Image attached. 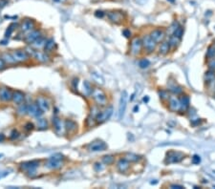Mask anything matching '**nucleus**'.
<instances>
[{
    "label": "nucleus",
    "mask_w": 215,
    "mask_h": 189,
    "mask_svg": "<svg viewBox=\"0 0 215 189\" xmlns=\"http://www.w3.org/2000/svg\"><path fill=\"white\" fill-rule=\"evenodd\" d=\"M64 162V157L61 154H55L50 157L45 162V167L49 170H58L62 167Z\"/></svg>",
    "instance_id": "nucleus-1"
},
{
    "label": "nucleus",
    "mask_w": 215,
    "mask_h": 189,
    "mask_svg": "<svg viewBox=\"0 0 215 189\" xmlns=\"http://www.w3.org/2000/svg\"><path fill=\"white\" fill-rule=\"evenodd\" d=\"M91 96L98 106H105L107 104V97L101 89L94 88Z\"/></svg>",
    "instance_id": "nucleus-2"
},
{
    "label": "nucleus",
    "mask_w": 215,
    "mask_h": 189,
    "mask_svg": "<svg viewBox=\"0 0 215 189\" xmlns=\"http://www.w3.org/2000/svg\"><path fill=\"white\" fill-rule=\"evenodd\" d=\"M13 58L17 61V63H25L30 60V56L29 54L26 52L25 49H17L11 51Z\"/></svg>",
    "instance_id": "nucleus-3"
},
{
    "label": "nucleus",
    "mask_w": 215,
    "mask_h": 189,
    "mask_svg": "<svg viewBox=\"0 0 215 189\" xmlns=\"http://www.w3.org/2000/svg\"><path fill=\"white\" fill-rule=\"evenodd\" d=\"M112 114H113V107L112 106L106 107L104 110L99 112V114L96 117V122L98 124H101L103 122L107 121L111 117V116H112Z\"/></svg>",
    "instance_id": "nucleus-4"
},
{
    "label": "nucleus",
    "mask_w": 215,
    "mask_h": 189,
    "mask_svg": "<svg viewBox=\"0 0 215 189\" xmlns=\"http://www.w3.org/2000/svg\"><path fill=\"white\" fill-rule=\"evenodd\" d=\"M106 14L109 21L114 23V24H119L125 19V13L122 11H110Z\"/></svg>",
    "instance_id": "nucleus-5"
},
{
    "label": "nucleus",
    "mask_w": 215,
    "mask_h": 189,
    "mask_svg": "<svg viewBox=\"0 0 215 189\" xmlns=\"http://www.w3.org/2000/svg\"><path fill=\"white\" fill-rule=\"evenodd\" d=\"M36 26V23L34 19L26 17L22 20L21 24L19 25V29L23 34H28L31 31L35 30Z\"/></svg>",
    "instance_id": "nucleus-6"
},
{
    "label": "nucleus",
    "mask_w": 215,
    "mask_h": 189,
    "mask_svg": "<svg viewBox=\"0 0 215 189\" xmlns=\"http://www.w3.org/2000/svg\"><path fill=\"white\" fill-rule=\"evenodd\" d=\"M141 41H142V48L145 49L148 54L155 51L156 47H157V43L153 40L152 37H151L149 35H145V36H143Z\"/></svg>",
    "instance_id": "nucleus-7"
},
{
    "label": "nucleus",
    "mask_w": 215,
    "mask_h": 189,
    "mask_svg": "<svg viewBox=\"0 0 215 189\" xmlns=\"http://www.w3.org/2000/svg\"><path fill=\"white\" fill-rule=\"evenodd\" d=\"M52 123H53V128L55 132L57 133L58 136H61L64 134V131H65L64 121H63L60 117H58V116H54L52 120Z\"/></svg>",
    "instance_id": "nucleus-8"
},
{
    "label": "nucleus",
    "mask_w": 215,
    "mask_h": 189,
    "mask_svg": "<svg viewBox=\"0 0 215 189\" xmlns=\"http://www.w3.org/2000/svg\"><path fill=\"white\" fill-rule=\"evenodd\" d=\"M31 57H33L35 60H36L39 63H48L51 61V58L49 57V54L46 52H41L39 50H34L32 54L30 56Z\"/></svg>",
    "instance_id": "nucleus-9"
},
{
    "label": "nucleus",
    "mask_w": 215,
    "mask_h": 189,
    "mask_svg": "<svg viewBox=\"0 0 215 189\" xmlns=\"http://www.w3.org/2000/svg\"><path fill=\"white\" fill-rule=\"evenodd\" d=\"M142 49V41L139 37H134L130 43V54L132 56H138Z\"/></svg>",
    "instance_id": "nucleus-10"
},
{
    "label": "nucleus",
    "mask_w": 215,
    "mask_h": 189,
    "mask_svg": "<svg viewBox=\"0 0 215 189\" xmlns=\"http://www.w3.org/2000/svg\"><path fill=\"white\" fill-rule=\"evenodd\" d=\"M40 165V161H37V160H34V161H24L21 162L19 165V168L21 171L23 172H28L31 170H36L39 167Z\"/></svg>",
    "instance_id": "nucleus-11"
},
{
    "label": "nucleus",
    "mask_w": 215,
    "mask_h": 189,
    "mask_svg": "<svg viewBox=\"0 0 215 189\" xmlns=\"http://www.w3.org/2000/svg\"><path fill=\"white\" fill-rule=\"evenodd\" d=\"M41 35H42L41 30L35 29V30H33V31H31L30 33H28L25 36H24L23 40H24V42H25L26 44L31 45L32 43H34V42L36 40V39H37L38 37H40Z\"/></svg>",
    "instance_id": "nucleus-12"
},
{
    "label": "nucleus",
    "mask_w": 215,
    "mask_h": 189,
    "mask_svg": "<svg viewBox=\"0 0 215 189\" xmlns=\"http://www.w3.org/2000/svg\"><path fill=\"white\" fill-rule=\"evenodd\" d=\"M43 111L37 106V104L36 102H32V103L28 104V112L27 115L30 116L31 117H35V119H37V117H40L43 115Z\"/></svg>",
    "instance_id": "nucleus-13"
},
{
    "label": "nucleus",
    "mask_w": 215,
    "mask_h": 189,
    "mask_svg": "<svg viewBox=\"0 0 215 189\" xmlns=\"http://www.w3.org/2000/svg\"><path fill=\"white\" fill-rule=\"evenodd\" d=\"M107 149V144L104 141L97 139L94 140L93 143H91L88 145V150L90 152H100V151H104Z\"/></svg>",
    "instance_id": "nucleus-14"
},
{
    "label": "nucleus",
    "mask_w": 215,
    "mask_h": 189,
    "mask_svg": "<svg viewBox=\"0 0 215 189\" xmlns=\"http://www.w3.org/2000/svg\"><path fill=\"white\" fill-rule=\"evenodd\" d=\"M36 103L37 104V106L40 108L43 112H48L51 108V102L48 99V98H46L45 96H37L36 99Z\"/></svg>",
    "instance_id": "nucleus-15"
},
{
    "label": "nucleus",
    "mask_w": 215,
    "mask_h": 189,
    "mask_svg": "<svg viewBox=\"0 0 215 189\" xmlns=\"http://www.w3.org/2000/svg\"><path fill=\"white\" fill-rule=\"evenodd\" d=\"M183 159H184V154H182L180 152L171 151L169 153H167L165 163H178Z\"/></svg>",
    "instance_id": "nucleus-16"
},
{
    "label": "nucleus",
    "mask_w": 215,
    "mask_h": 189,
    "mask_svg": "<svg viewBox=\"0 0 215 189\" xmlns=\"http://www.w3.org/2000/svg\"><path fill=\"white\" fill-rule=\"evenodd\" d=\"M127 98H128V94H127L126 91H123L122 93L121 100H119V120H122L123 115H124L126 103H127Z\"/></svg>",
    "instance_id": "nucleus-17"
},
{
    "label": "nucleus",
    "mask_w": 215,
    "mask_h": 189,
    "mask_svg": "<svg viewBox=\"0 0 215 189\" xmlns=\"http://www.w3.org/2000/svg\"><path fill=\"white\" fill-rule=\"evenodd\" d=\"M13 98V91L8 87H0V100L3 102L11 101Z\"/></svg>",
    "instance_id": "nucleus-18"
},
{
    "label": "nucleus",
    "mask_w": 215,
    "mask_h": 189,
    "mask_svg": "<svg viewBox=\"0 0 215 189\" xmlns=\"http://www.w3.org/2000/svg\"><path fill=\"white\" fill-rule=\"evenodd\" d=\"M149 35L152 37V39L156 43H159V42L164 41V39L165 37V33L161 29H156L151 31V34Z\"/></svg>",
    "instance_id": "nucleus-19"
},
{
    "label": "nucleus",
    "mask_w": 215,
    "mask_h": 189,
    "mask_svg": "<svg viewBox=\"0 0 215 189\" xmlns=\"http://www.w3.org/2000/svg\"><path fill=\"white\" fill-rule=\"evenodd\" d=\"M130 168V162L126 161L125 159H121L117 162V169L122 174H125L126 172H128Z\"/></svg>",
    "instance_id": "nucleus-20"
},
{
    "label": "nucleus",
    "mask_w": 215,
    "mask_h": 189,
    "mask_svg": "<svg viewBox=\"0 0 215 189\" xmlns=\"http://www.w3.org/2000/svg\"><path fill=\"white\" fill-rule=\"evenodd\" d=\"M180 100L176 97H169L168 98V109L171 112H179L180 111Z\"/></svg>",
    "instance_id": "nucleus-21"
},
{
    "label": "nucleus",
    "mask_w": 215,
    "mask_h": 189,
    "mask_svg": "<svg viewBox=\"0 0 215 189\" xmlns=\"http://www.w3.org/2000/svg\"><path fill=\"white\" fill-rule=\"evenodd\" d=\"M12 100L14 104H20L22 102L25 100V94L23 92L19 91V90H15L13 92V98H12Z\"/></svg>",
    "instance_id": "nucleus-22"
},
{
    "label": "nucleus",
    "mask_w": 215,
    "mask_h": 189,
    "mask_svg": "<svg viewBox=\"0 0 215 189\" xmlns=\"http://www.w3.org/2000/svg\"><path fill=\"white\" fill-rule=\"evenodd\" d=\"M180 105H181V108H180V111L181 112H187V110L189 109L190 107V100H189V98L188 96H187V94H185V96H182L180 98Z\"/></svg>",
    "instance_id": "nucleus-23"
},
{
    "label": "nucleus",
    "mask_w": 215,
    "mask_h": 189,
    "mask_svg": "<svg viewBox=\"0 0 215 189\" xmlns=\"http://www.w3.org/2000/svg\"><path fill=\"white\" fill-rule=\"evenodd\" d=\"M64 126H65V130L70 134H75L77 131V122L72 120H66L64 121Z\"/></svg>",
    "instance_id": "nucleus-24"
},
{
    "label": "nucleus",
    "mask_w": 215,
    "mask_h": 189,
    "mask_svg": "<svg viewBox=\"0 0 215 189\" xmlns=\"http://www.w3.org/2000/svg\"><path fill=\"white\" fill-rule=\"evenodd\" d=\"M36 127L37 130H40V131H44V130H47L49 128V122L44 117H37L36 119Z\"/></svg>",
    "instance_id": "nucleus-25"
},
{
    "label": "nucleus",
    "mask_w": 215,
    "mask_h": 189,
    "mask_svg": "<svg viewBox=\"0 0 215 189\" xmlns=\"http://www.w3.org/2000/svg\"><path fill=\"white\" fill-rule=\"evenodd\" d=\"M1 57L2 59L4 60V62L6 64H9V65H14V64H17L15 59L13 58V54L11 52H8V51H5L1 54Z\"/></svg>",
    "instance_id": "nucleus-26"
},
{
    "label": "nucleus",
    "mask_w": 215,
    "mask_h": 189,
    "mask_svg": "<svg viewBox=\"0 0 215 189\" xmlns=\"http://www.w3.org/2000/svg\"><path fill=\"white\" fill-rule=\"evenodd\" d=\"M55 48H57V43H55V39L52 38V37L47 38L46 43L44 45V52L49 54V53L54 52V50H55Z\"/></svg>",
    "instance_id": "nucleus-27"
},
{
    "label": "nucleus",
    "mask_w": 215,
    "mask_h": 189,
    "mask_svg": "<svg viewBox=\"0 0 215 189\" xmlns=\"http://www.w3.org/2000/svg\"><path fill=\"white\" fill-rule=\"evenodd\" d=\"M46 40H47V38L44 36V35H42L40 37H38L34 43H32L31 46L33 47L34 49H36V50H39V49H41V48H44V45L46 43Z\"/></svg>",
    "instance_id": "nucleus-28"
},
{
    "label": "nucleus",
    "mask_w": 215,
    "mask_h": 189,
    "mask_svg": "<svg viewBox=\"0 0 215 189\" xmlns=\"http://www.w3.org/2000/svg\"><path fill=\"white\" fill-rule=\"evenodd\" d=\"M27 112H28V104L26 102H22V103L18 104L17 105V114L20 117H24L25 115H27Z\"/></svg>",
    "instance_id": "nucleus-29"
},
{
    "label": "nucleus",
    "mask_w": 215,
    "mask_h": 189,
    "mask_svg": "<svg viewBox=\"0 0 215 189\" xmlns=\"http://www.w3.org/2000/svg\"><path fill=\"white\" fill-rule=\"evenodd\" d=\"M170 50V46L168 41H162L160 47H159V54H162V56H165V54H168Z\"/></svg>",
    "instance_id": "nucleus-30"
},
{
    "label": "nucleus",
    "mask_w": 215,
    "mask_h": 189,
    "mask_svg": "<svg viewBox=\"0 0 215 189\" xmlns=\"http://www.w3.org/2000/svg\"><path fill=\"white\" fill-rule=\"evenodd\" d=\"M83 94L85 97H90L91 94H92V92H93V88H92V85L90 84L89 81H87V80H84L83 82Z\"/></svg>",
    "instance_id": "nucleus-31"
},
{
    "label": "nucleus",
    "mask_w": 215,
    "mask_h": 189,
    "mask_svg": "<svg viewBox=\"0 0 215 189\" xmlns=\"http://www.w3.org/2000/svg\"><path fill=\"white\" fill-rule=\"evenodd\" d=\"M205 80L208 83H211L215 80V70L209 69L208 72L205 74Z\"/></svg>",
    "instance_id": "nucleus-32"
},
{
    "label": "nucleus",
    "mask_w": 215,
    "mask_h": 189,
    "mask_svg": "<svg viewBox=\"0 0 215 189\" xmlns=\"http://www.w3.org/2000/svg\"><path fill=\"white\" fill-rule=\"evenodd\" d=\"M17 28H19V25L17 24V23H12L11 25H9V27L7 28V30L5 31V38H9L12 35V34L13 33V31Z\"/></svg>",
    "instance_id": "nucleus-33"
},
{
    "label": "nucleus",
    "mask_w": 215,
    "mask_h": 189,
    "mask_svg": "<svg viewBox=\"0 0 215 189\" xmlns=\"http://www.w3.org/2000/svg\"><path fill=\"white\" fill-rule=\"evenodd\" d=\"M180 41H181L180 38H178L177 36H175L174 35H171V36L169 38V41H168L169 46H170V49H175V48H176V47L179 45Z\"/></svg>",
    "instance_id": "nucleus-34"
},
{
    "label": "nucleus",
    "mask_w": 215,
    "mask_h": 189,
    "mask_svg": "<svg viewBox=\"0 0 215 189\" xmlns=\"http://www.w3.org/2000/svg\"><path fill=\"white\" fill-rule=\"evenodd\" d=\"M101 161H102L103 164H105V165H111V164H113L114 161H115V157L112 156V155H105V156L102 157Z\"/></svg>",
    "instance_id": "nucleus-35"
},
{
    "label": "nucleus",
    "mask_w": 215,
    "mask_h": 189,
    "mask_svg": "<svg viewBox=\"0 0 215 189\" xmlns=\"http://www.w3.org/2000/svg\"><path fill=\"white\" fill-rule=\"evenodd\" d=\"M124 159L126 161H128L129 162H137L138 161H140L141 157L133 153H127L124 157Z\"/></svg>",
    "instance_id": "nucleus-36"
},
{
    "label": "nucleus",
    "mask_w": 215,
    "mask_h": 189,
    "mask_svg": "<svg viewBox=\"0 0 215 189\" xmlns=\"http://www.w3.org/2000/svg\"><path fill=\"white\" fill-rule=\"evenodd\" d=\"M169 91L172 94H177V96H178V94H181L183 92H184V89H183V87H181V86L174 84V85H172V86H170V87H169Z\"/></svg>",
    "instance_id": "nucleus-37"
},
{
    "label": "nucleus",
    "mask_w": 215,
    "mask_h": 189,
    "mask_svg": "<svg viewBox=\"0 0 215 189\" xmlns=\"http://www.w3.org/2000/svg\"><path fill=\"white\" fill-rule=\"evenodd\" d=\"M206 57L209 59L215 57V46L211 45L208 48V51H206Z\"/></svg>",
    "instance_id": "nucleus-38"
},
{
    "label": "nucleus",
    "mask_w": 215,
    "mask_h": 189,
    "mask_svg": "<svg viewBox=\"0 0 215 189\" xmlns=\"http://www.w3.org/2000/svg\"><path fill=\"white\" fill-rule=\"evenodd\" d=\"M139 66L141 68V69H145V68H148L150 66V61L146 58H142L139 61Z\"/></svg>",
    "instance_id": "nucleus-39"
},
{
    "label": "nucleus",
    "mask_w": 215,
    "mask_h": 189,
    "mask_svg": "<svg viewBox=\"0 0 215 189\" xmlns=\"http://www.w3.org/2000/svg\"><path fill=\"white\" fill-rule=\"evenodd\" d=\"M159 96H160V98L162 100H168L169 98V94L168 92H167L166 90H161V91H159Z\"/></svg>",
    "instance_id": "nucleus-40"
},
{
    "label": "nucleus",
    "mask_w": 215,
    "mask_h": 189,
    "mask_svg": "<svg viewBox=\"0 0 215 189\" xmlns=\"http://www.w3.org/2000/svg\"><path fill=\"white\" fill-rule=\"evenodd\" d=\"M95 123H97V122H96V117H93V116H91V115H89L88 117H87V120H86L87 126H88V127H92V126L95 125Z\"/></svg>",
    "instance_id": "nucleus-41"
},
{
    "label": "nucleus",
    "mask_w": 215,
    "mask_h": 189,
    "mask_svg": "<svg viewBox=\"0 0 215 189\" xmlns=\"http://www.w3.org/2000/svg\"><path fill=\"white\" fill-rule=\"evenodd\" d=\"M173 35H174L175 36H177L178 38L182 39L183 35H184V28H183L182 26H179V27L177 28V30L174 31Z\"/></svg>",
    "instance_id": "nucleus-42"
},
{
    "label": "nucleus",
    "mask_w": 215,
    "mask_h": 189,
    "mask_svg": "<svg viewBox=\"0 0 215 189\" xmlns=\"http://www.w3.org/2000/svg\"><path fill=\"white\" fill-rule=\"evenodd\" d=\"M36 127V125L34 123H32L31 121H28L26 122L25 124H24V130H26L27 132H31V131H33Z\"/></svg>",
    "instance_id": "nucleus-43"
},
{
    "label": "nucleus",
    "mask_w": 215,
    "mask_h": 189,
    "mask_svg": "<svg viewBox=\"0 0 215 189\" xmlns=\"http://www.w3.org/2000/svg\"><path fill=\"white\" fill-rule=\"evenodd\" d=\"M180 26V24H179V22L178 21H174L172 24L170 25V27H169V34L170 35H173L174 34V31L177 30V28Z\"/></svg>",
    "instance_id": "nucleus-44"
},
{
    "label": "nucleus",
    "mask_w": 215,
    "mask_h": 189,
    "mask_svg": "<svg viewBox=\"0 0 215 189\" xmlns=\"http://www.w3.org/2000/svg\"><path fill=\"white\" fill-rule=\"evenodd\" d=\"M94 169L96 172H101L102 170H104V165L100 162H96L94 164Z\"/></svg>",
    "instance_id": "nucleus-45"
},
{
    "label": "nucleus",
    "mask_w": 215,
    "mask_h": 189,
    "mask_svg": "<svg viewBox=\"0 0 215 189\" xmlns=\"http://www.w3.org/2000/svg\"><path fill=\"white\" fill-rule=\"evenodd\" d=\"M18 137H19V133H18L17 130H15V129H13L10 134V139L11 140H15L17 139H18Z\"/></svg>",
    "instance_id": "nucleus-46"
},
{
    "label": "nucleus",
    "mask_w": 215,
    "mask_h": 189,
    "mask_svg": "<svg viewBox=\"0 0 215 189\" xmlns=\"http://www.w3.org/2000/svg\"><path fill=\"white\" fill-rule=\"evenodd\" d=\"M26 175L31 178V179H34L37 176V172H36V170H31V171H28L26 172Z\"/></svg>",
    "instance_id": "nucleus-47"
},
{
    "label": "nucleus",
    "mask_w": 215,
    "mask_h": 189,
    "mask_svg": "<svg viewBox=\"0 0 215 189\" xmlns=\"http://www.w3.org/2000/svg\"><path fill=\"white\" fill-rule=\"evenodd\" d=\"M105 14H106V13H105L104 12H103V11H101V10H98V11L95 12V17H98V18H102Z\"/></svg>",
    "instance_id": "nucleus-48"
},
{
    "label": "nucleus",
    "mask_w": 215,
    "mask_h": 189,
    "mask_svg": "<svg viewBox=\"0 0 215 189\" xmlns=\"http://www.w3.org/2000/svg\"><path fill=\"white\" fill-rule=\"evenodd\" d=\"M208 65H209V69H211V70H215V57H214V58L209 59V61L208 62Z\"/></svg>",
    "instance_id": "nucleus-49"
},
{
    "label": "nucleus",
    "mask_w": 215,
    "mask_h": 189,
    "mask_svg": "<svg viewBox=\"0 0 215 189\" xmlns=\"http://www.w3.org/2000/svg\"><path fill=\"white\" fill-rule=\"evenodd\" d=\"M201 161V159H200V157L197 156V155H194L193 158H192V163L194 164H199Z\"/></svg>",
    "instance_id": "nucleus-50"
},
{
    "label": "nucleus",
    "mask_w": 215,
    "mask_h": 189,
    "mask_svg": "<svg viewBox=\"0 0 215 189\" xmlns=\"http://www.w3.org/2000/svg\"><path fill=\"white\" fill-rule=\"evenodd\" d=\"M6 67V63L4 62V60L1 57V54H0V71H2L3 69H5Z\"/></svg>",
    "instance_id": "nucleus-51"
},
{
    "label": "nucleus",
    "mask_w": 215,
    "mask_h": 189,
    "mask_svg": "<svg viewBox=\"0 0 215 189\" xmlns=\"http://www.w3.org/2000/svg\"><path fill=\"white\" fill-rule=\"evenodd\" d=\"M123 35L126 36V37H130V35H131V33H130V31H128V30H124L123 31Z\"/></svg>",
    "instance_id": "nucleus-52"
},
{
    "label": "nucleus",
    "mask_w": 215,
    "mask_h": 189,
    "mask_svg": "<svg viewBox=\"0 0 215 189\" xmlns=\"http://www.w3.org/2000/svg\"><path fill=\"white\" fill-rule=\"evenodd\" d=\"M52 1L55 3H58V4H64L67 0H52Z\"/></svg>",
    "instance_id": "nucleus-53"
},
{
    "label": "nucleus",
    "mask_w": 215,
    "mask_h": 189,
    "mask_svg": "<svg viewBox=\"0 0 215 189\" xmlns=\"http://www.w3.org/2000/svg\"><path fill=\"white\" fill-rule=\"evenodd\" d=\"M170 188H178V189H182V188H185L184 186L182 185H178V184H171L170 185Z\"/></svg>",
    "instance_id": "nucleus-54"
},
{
    "label": "nucleus",
    "mask_w": 215,
    "mask_h": 189,
    "mask_svg": "<svg viewBox=\"0 0 215 189\" xmlns=\"http://www.w3.org/2000/svg\"><path fill=\"white\" fill-rule=\"evenodd\" d=\"M5 135L3 133H0V143H3V141L5 140Z\"/></svg>",
    "instance_id": "nucleus-55"
},
{
    "label": "nucleus",
    "mask_w": 215,
    "mask_h": 189,
    "mask_svg": "<svg viewBox=\"0 0 215 189\" xmlns=\"http://www.w3.org/2000/svg\"><path fill=\"white\" fill-rule=\"evenodd\" d=\"M7 42H8V40H2V41H0V44H1V45H6Z\"/></svg>",
    "instance_id": "nucleus-56"
},
{
    "label": "nucleus",
    "mask_w": 215,
    "mask_h": 189,
    "mask_svg": "<svg viewBox=\"0 0 215 189\" xmlns=\"http://www.w3.org/2000/svg\"><path fill=\"white\" fill-rule=\"evenodd\" d=\"M137 110H139V107H138V106H136V107H135V108H134V112H136V111H137Z\"/></svg>",
    "instance_id": "nucleus-57"
},
{
    "label": "nucleus",
    "mask_w": 215,
    "mask_h": 189,
    "mask_svg": "<svg viewBox=\"0 0 215 189\" xmlns=\"http://www.w3.org/2000/svg\"><path fill=\"white\" fill-rule=\"evenodd\" d=\"M143 100H145V101H148V98H143Z\"/></svg>",
    "instance_id": "nucleus-58"
},
{
    "label": "nucleus",
    "mask_w": 215,
    "mask_h": 189,
    "mask_svg": "<svg viewBox=\"0 0 215 189\" xmlns=\"http://www.w3.org/2000/svg\"><path fill=\"white\" fill-rule=\"evenodd\" d=\"M93 1H97V0H93Z\"/></svg>",
    "instance_id": "nucleus-59"
},
{
    "label": "nucleus",
    "mask_w": 215,
    "mask_h": 189,
    "mask_svg": "<svg viewBox=\"0 0 215 189\" xmlns=\"http://www.w3.org/2000/svg\"><path fill=\"white\" fill-rule=\"evenodd\" d=\"M214 44H215V40H214Z\"/></svg>",
    "instance_id": "nucleus-60"
}]
</instances>
